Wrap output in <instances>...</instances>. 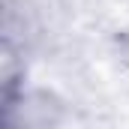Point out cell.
<instances>
[{"instance_id":"cell-1","label":"cell","mask_w":129,"mask_h":129,"mask_svg":"<svg viewBox=\"0 0 129 129\" xmlns=\"http://www.w3.org/2000/svg\"><path fill=\"white\" fill-rule=\"evenodd\" d=\"M63 117V105L45 90H21L18 105H9L6 129H54Z\"/></svg>"},{"instance_id":"cell-2","label":"cell","mask_w":129,"mask_h":129,"mask_svg":"<svg viewBox=\"0 0 129 129\" xmlns=\"http://www.w3.org/2000/svg\"><path fill=\"white\" fill-rule=\"evenodd\" d=\"M117 54H120V60H123V66L129 69V27L126 30L117 33Z\"/></svg>"}]
</instances>
